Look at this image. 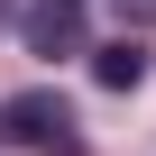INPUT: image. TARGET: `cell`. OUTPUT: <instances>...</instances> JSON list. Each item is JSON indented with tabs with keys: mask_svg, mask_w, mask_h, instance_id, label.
I'll return each instance as SVG.
<instances>
[{
	"mask_svg": "<svg viewBox=\"0 0 156 156\" xmlns=\"http://www.w3.org/2000/svg\"><path fill=\"white\" fill-rule=\"evenodd\" d=\"M0 147H9V119H0Z\"/></svg>",
	"mask_w": 156,
	"mask_h": 156,
	"instance_id": "5b68a950",
	"label": "cell"
},
{
	"mask_svg": "<svg viewBox=\"0 0 156 156\" xmlns=\"http://www.w3.org/2000/svg\"><path fill=\"white\" fill-rule=\"evenodd\" d=\"M0 19H9V0H0Z\"/></svg>",
	"mask_w": 156,
	"mask_h": 156,
	"instance_id": "8992f818",
	"label": "cell"
},
{
	"mask_svg": "<svg viewBox=\"0 0 156 156\" xmlns=\"http://www.w3.org/2000/svg\"><path fill=\"white\" fill-rule=\"evenodd\" d=\"M28 55H83V9L73 0H37L28 9Z\"/></svg>",
	"mask_w": 156,
	"mask_h": 156,
	"instance_id": "7a4b0ae2",
	"label": "cell"
},
{
	"mask_svg": "<svg viewBox=\"0 0 156 156\" xmlns=\"http://www.w3.org/2000/svg\"><path fill=\"white\" fill-rule=\"evenodd\" d=\"M73 9H83V0H73Z\"/></svg>",
	"mask_w": 156,
	"mask_h": 156,
	"instance_id": "52a82bcc",
	"label": "cell"
},
{
	"mask_svg": "<svg viewBox=\"0 0 156 156\" xmlns=\"http://www.w3.org/2000/svg\"><path fill=\"white\" fill-rule=\"evenodd\" d=\"M0 119H9V138L19 147H37V156H83V119H73V101L64 92H19V101H0Z\"/></svg>",
	"mask_w": 156,
	"mask_h": 156,
	"instance_id": "6da1fadb",
	"label": "cell"
},
{
	"mask_svg": "<svg viewBox=\"0 0 156 156\" xmlns=\"http://www.w3.org/2000/svg\"><path fill=\"white\" fill-rule=\"evenodd\" d=\"M83 55H92V83L101 92H138L147 83V46L138 37H110V46H83Z\"/></svg>",
	"mask_w": 156,
	"mask_h": 156,
	"instance_id": "3957f363",
	"label": "cell"
},
{
	"mask_svg": "<svg viewBox=\"0 0 156 156\" xmlns=\"http://www.w3.org/2000/svg\"><path fill=\"white\" fill-rule=\"evenodd\" d=\"M119 19L129 28H156V0H119Z\"/></svg>",
	"mask_w": 156,
	"mask_h": 156,
	"instance_id": "277c9868",
	"label": "cell"
}]
</instances>
